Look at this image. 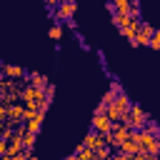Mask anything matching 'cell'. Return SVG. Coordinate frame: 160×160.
I'll return each instance as SVG.
<instances>
[{
  "label": "cell",
  "instance_id": "obj_9",
  "mask_svg": "<svg viewBox=\"0 0 160 160\" xmlns=\"http://www.w3.org/2000/svg\"><path fill=\"white\" fill-rule=\"evenodd\" d=\"M28 82H30L32 88H40V90H45V88H48V78H45V75H40V72H30V75H28Z\"/></svg>",
  "mask_w": 160,
  "mask_h": 160
},
{
  "label": "cell",
  "instance_id": "obj_22",
  "mask_svg": "<svg viewBox=\"0 0 160 160\" xmlns=\"http://www.w3.org/2000/svg\"><path fill=\"white\" fill-rule=\"evenodd\" d=\"M0 88H2V85H0Z\"/></svg>",
  "mask_w": 160,
  "mask_h": 160
},
{
  "label": "cell",
  "instance_id": "obj_2",
  "mask_svg": "<svg viewBox=\"0 0 160 160\" xmlns=\"http://www.w3.org/2000/svg\"><path fill=\"white\" fill-rule=\"evenodd\" d=\"M55 22H60V20H65V22H70L72 20V15H75V2H60L58 8H55Z\"/></svg>",
  "mask_w": 160,
  "mask_h": 160
},
{
  "label": "cell",
  "instance_id": "obj_12",
  "mask_svg": "<svg viewBox=\"0 0 160 160\" xmlns=\"http://www.w3.org/2000/svg\"><path fill=\"white\" fill-rule=\"evenodd\" d=\"M78 160H98V155H95L92 150H88V148L78 145Z\"/></svg>",
  "mask_w": 160,
  "mask_h": 160
},
{
  "label": "cell",
  "instance_id": "obj_4",
  "mask_svg": "<svg viewBox=\"0 0 160 160\" xmlns=\"http://www.w3.org/2000/svg\"><path fill=\"white\" fill-rule=\"evenodd\" d=\"M110 128H112V122H110L105 115H95V118H92V130H95V132L108 135V132H110Z\"/></svg>",
  "mask_w": 160,
  "mask_h": 160
},
{
  "label": "cell",
  "instance_id": "obj_5",
  "mask_svg": "<svg viewBox=\"0 0 160 160\" xmlns=\"http://www.w3.org/2000/svg\"><path fill=\"white\" fill-rule=\"evenodd\" d=\"M22 118H25V108L22 105H10L8 108V122L10 125H18Z\"/></svg>",
  "mask_w": 160,
  "mask_h": 160
},
{
  "label": "cell",
  "instance_id": "obj_6",
  "mask_svg": "<svg viewBox=\"0 0 160 160\" xmlns=\"http://www.w3.org/2000/svg\"><path fill=\"white\" fill-rule=\"evenodd\" d=\"M138 30H140V20H138V18H130V22H128V25H125L120 32H122V35H125V38L132 42V40H135V35H138Z\"/></svg>",
  "mask_w": 160,
  "mask_h": 160
},
{
  "label": "cell",
  "instance_id": "obj_13",
  "mask_svg": "<svg viewBox=\"0 0 160 160\" xmlns=\"http://www.w3.org/2000/svg\"><path fill=\"white\" fill-rule=\"evenodd\" d=\"M112 22H115V25L122 30V28L130 22V15H122V12H112Z\"/></svg>",
  "mask_w": 160,
  "mask_h": 160
},
{
  "label": "cell",
  "instance_id": "obj_1",
  "mask_svg": "<svg viewBox=\"0 0 160 160\" xmlns=\"http://www.w3.org/2000/svg\"><path fill=\"white\" fill-rule=\"evenodd\" d=\"M108 142H105V135H100V132H88L85 135V140H82V148H88V150H92V152H98L100 148H105Z\"/></svg>",
  "mask_w": 160,
  "mask_h": 160
},
{
  "label": "cell",
  "instance_id": "obj_20",
  "mask_svg": "<svg viewBox=\"0 0 160 160\" xmlns=\"http://www.w3.org/2000/svg\"><path fill=\"white\" fill-rule=\"evenodd\" d=\"M155 35H158V38H160V30H155Z\"/></svg>",
  "mask_w": 160,
  "mask_h": 160
},
{
  "label": "cell",
  "instance_id": "obj_8",
  "mask_svg": "<svg viewBox=\"0 0 160 160\" xmlns=\"http://www.w3.org/2000/svg\"><path fill=\"white\" fill-rule=\"evenodd\" d=\"M112 105H115L122 115H128V110H130V105H132V102L128 100V95H125V92H118V98L112 100Z\"/></svg>",
  "mask_w": 160,
  "mask_h": 160
},
{
  "label": "cell",
  "instance_id": "obj_19",
  "mask_svg": "<svg viewBox=\"0 0 160 160\" xmlns=\"http://www.w3.org/2000/svg\"><path fill=\"white\" fill-rule=\"evenodd\" d=\"M68 160H78V155H72V158H68Z\"/></svg>",
  "mask_w": 160,
  "mask_h": 160
},
{
  "label": "cell",
  "instance_id": "obj_10",
  "mask_svg": "<svg viewBox=\"0 0 160 160\" xmlns=\"http://www.w3.org/2000/svg\"><path fill=\"white\" fill-rule=\"evenodd\" d=\"M2 72H5V78H28V72L18 65H2Z\"/></svg>",
  "mask_w": 160,
  "mask_h": 160
},
{
  "label": "cell",
  "instance_id": "obj_16",
  "mask_svg": "<svg viewBox=\"0 0 160 160\" xmlns=\"http://www.w3.org/2000/svg\"><path fill=\"white\" fill-rule=\"evenodd\" d=\"M42 92H45V100L50 102V100H52V95H55V88H52V85H48V88H45Z\"/></svg>",
  "mask_w": 160,
  "mask_h": 160
},
{
  "label": "cell",
  "instance_id": "obj_21",
  "mask_svg": "<svg viewBox=\"0 0 160 160\" xmlns=\"http://www.w3.org/2000/svg\"><path fill=\"white\" fill-rule=\"evenodd\" d=\"M62 2H72V0H62Z\"/></svg>",
  "mask_w": 160,
  "mask_h": 160
},
{
  "label": "cell",
  "instance_id": "obj_17",
  "mask_svg": "<svg viewBox=\"0 0 160 160\" xmlns=\"http://www.w3.org/2000/svg\"><path fill=\"white\" fill-rule=\"evenodd\" d=\"M148 45H150V48H152V50H160V38H158V35H152V38H150V42H148Z\"/></svg>",
  "mask_w": 160,
  "mask_h": 160
},
{
  "label": "cell",
  "instance_id": "obj_3",
  "mask_svg": "<svg viewBox=\"0 0 160 160\" xmlns=\"http://www.w3.org/2000/svg\"><path fill=\"white\" fill-rule=\"evenodd\" d=\"M152 35H155V28H152V25H148V22H140V30H138V35H135L132 45H148Z\"/></svg>",
  "mask_w": 160,
  "mask_h": 160
},
{
  "label": "cell",
  "instance_id": "obj_11",
  "mask_svg": "<svg viewBox=\"0 0 160 160\" xmlns=\"http://www.w3.org/2000/svg\"><path fill=\"white\" fill-rule=\"evenodd\" d=\"M35 135H38V132H30V130H25V132L20 135V138H22V148H25V150H32V145H35Z\"/></svg>",
  "mask_w": 160,
  "mask_h": 160
},
{
  "label": "cell",
  "instance_id": "obj_15",
  "mask_svg": "<svg viewBox=\"0 0 160 160\" xmlns=\"http://www.w3.org/2000/svg\"><path fill=\"white\" fill-rule=\"evenodd\" d=\"M110 160H135V155H125V152H115Z\"/></svg>",
  "mask_w": 160,
  "mask_h": 160
},
{
  "label": "cell",
  "instance_id": "obj_7",
  "mask_svg": "<svg viewBox=\"0 0 160 160\" xmlns=\"http://www.w3.org/2000/svg\"><path fill=\"white\" fill-rule=\"evenodd\" d=\"M118 152H125V155H138V152H140V145H138L132 138H128V140H122V142H120Z\"/></svg>",
  "mask_w": 160,
  "mask_h": 160
},
{
  "label": "cell",
  "instance_id": "obj_18",
  "mask_svg": "<svg viewBox=\"0 0 160 160\" xmlns=\"http://www.w3.org/2000/svg\"><path fill=\"white\" fill-rule=\"evenodd\" d=\"M8 152V138H0V158Z\"/></svg>",
  "mask_w": 160,
  "mask_h": 160
},
{
  "label": "cell",
  "instance_id": "obj_14",
  "mask_svg": "<svg viewBox=\"0 0 160 160\" xmlns=\"http://www.w3.org/2000/svg\"><path fill=\"white\" fill-rule=\"evenodd\" d=\"M50 38H52V40H60V38H62V28H60V22H55V25L50 28Z\"/></svg>",
  "mask_w": 160,
  "mask_h": 160
}]
</instances>
